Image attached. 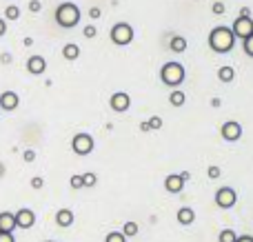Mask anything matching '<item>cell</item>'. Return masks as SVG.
Masks as SVG:
<instances>
[{
  "mask_svg": "<svg viewBox=\"0 0 253 242\" xmlns=\"http://www.w3.org/2000/svg\"><path fill=\"white\" fill-rule=\"evenodd\" d=\"M236 44V36H233L231 27H213L209 34V47L213 49L215 53H229Z\"/></svg>",
  "mask_w": 253,
  "mask_h": 242,
  "instance_id": "cell-1",
  "label": "cell"
},
{
  "mask_svg": "<svg viewBox=\"0 0 253 242\" xmlns=\"http://www.w3.org/2000/svg\"><path fill=\"white\" fill-rule=\"evenodd\" d=\"M184 76H187V71L180 62H165L160 69V80L167 87H180L184 82Z\"/></svg>",
  "mask_w": 253,
  "mask_h": 242,
  "instance_id": "cell-2",
  "label": "cell"
},
{
  "mask_svg": "<svg viewBox=\"0 0 253 242\" xmlns=\"http://www.w3.org/2000/svg\"><path fill=\"white\" fill-rule=\"evenodd\" d=\"M56 22L60 27H65V29H71V27H76L80 22V9H78V4L62 2L60 7L56 9Z\"/></svg>",
  "mask_w": 253,
  "mask_h": 242,
  "instance_id": "cell-3",
  "label": "cell"
},
{
  "mask_svg": "<svg viewBox=\"0 0 253 242\" xmlns=\"http://www.w3.org/2000/svg\"><path fill=\"white\" fill-rule=\"evenodd\" d=\"M131 40H133V27L131 25H126V22H118V25L111 27V42L114 44L125 47V44H129Z\"/></svg>",
  "mask_w": 253,
  "mask_h": 242,
  "instance_id": "cell-4",
  "label": "cell"
},
{
  "mask_svg": "<svg viewBox=\"0 0 253 242\" xmlns=\"http://www.w3.org/2000/svg\"><path fill=\"white\" fill-rule=\"evenodd\" d=\"M93 147H96V142L89 133H76L74 140H71V149L78 156H89L93 151Z\"/></svg>",
  "mask_w": 253,
  "mask_h": 242,
  "instance_id": "cell-5",
  "label": "cell"
},
{
  "mask_svg": "<svg viewBox=\"0 0 253 242\" xmlns=\"http://www.w3.org/2000/svg\"><path fill=\"white\" fill-rule=\"evenodd\" d=\"M236 202H238V191L233 187H220L215 191V204L220 209H231L236 207Z\"/></svg>",
  "mask_w": 253,
  "mask_h": 242,
  "instance_id": "cell-6",
  "label": "cell"
},
{
  "mask_svg": "<svg viewBox=\"0 0 253 242\" xmlns=\"http://www.w3.org/2000/svg\"><path fill=\"white\" fill-rule=\"evenodd\" d=\"M231 31H233V36L236 38H249V36L253 34V20H251V16H238L236 18V22L231 25Z\"/></svg>",
  "mask_w": 253,
  "mask_h": 242,
  "instance_id": "cell-7",
  "label": "cell"
},
{
  "mask_svg": "<svg viewBox=\"0 0 253 242\" xmlns=\"http://www.w3.org/2000/svg\"><path fill=\"white\" fill-rule=\"evenodd\" d=\"M220 133H222V138L227 142H236L242 138V124L236 122V120H227V122L220 127Z\"/></svg>",
  "mask_w": 253,
  "mask_h": 242,
  "instance_id": "cell-8",
  "label": "cell"
},
{
  "mask_svg": "<svg viewBox=\"0 0 253 242\" xmlns=\"http://www.w3.org/2000/svg\"><path fill=\"white\" fill-rule=\"evenodd\" d=\"M16 227L18 229H29V227H34V222H36V213L31 211V209H18L16 213Z\"/></svg>",
  "mask_w": 253,
  "mask_h": 242,
  "instance_id": "cell-9",
  "label": "cell"
},
{
  "mask_svg": "<svg viewBox=\"0 0 253 242\" xmlns=\"http://www.w3.org/2000/svg\"><path fill=\"white\" fill-rule=\"evenodd\" d=\"M109 105H111V109H114V111L125 114V111L131 107V98H129V93H125V91H116L114 96H111Z\"/></svg>",
  "mask_w": 253,
  "mask_h": 242,
  "instance_id": "cell-10",
  "label": "cell"
},
{
  "mask_svg": "<svg viewBox=\"0 0 253 242\" xmlns=\"http://www.w3.org/2000/svg\"><path fill=\"white\" fill-rule=\"evenodd\" d=\"M184 178L182 173H171V176L165 178V189L169 191V194H180V191L184 189Z\"/></svg>",
  "mask_w": 253,
  "mask_h": 242,
  "instance_id": "cell-11",
  "label": "cell"
},
{
  "mask_svg": "<svg viewBox=\"0 0 253 242\" xmlns=\"http://www.w3.org/2000/svg\"><path fill=\"white\" fill-rule=\"evenodd\" d=\"M18 105H20V98H18L16 91H2L0 93V109L13 111Z\"/></svg>",
  "mask_w": 253,
  "mask_h": 242,
  "instance_id": "cell-12",
  "label": "cell"
},
{
  "mask_svg": "<svg viewBox=\"0 0 253 242\" xmlns=\"http://www.w3.org/2000/svg\"><path fill=\"white\" fill-rule=\"evenodd\" d=\"M44 69H47V60H44L42 56H31L29 60H27V71H29V74L40 76Z\"/></svg>",
  "mask_w": 253,
  "mask_h": 242,
  "instance_id": "cell-13",
  "label": "cell"
},
{
  "mask_svg": "<svg viewBox=\"0 0 253 242\" xmlns=\"http://www.w3.org/2000/svg\"><path fill=\"white\" fill-rule=\"evenodd\" d=\"M175 220H178L180 225L189 227L196 222V211H193L191 207H182V209H178V213H175Z\"/></svg>",
  "mask_w": 253,
  "mask_h": 242,
  "instance_id": "cell-14",
  "label": "cell"
},
{
  "mask_svg": "<svg viewBox=\"0 0 253 242\" xmlns=\"http://www.w3.org/2000/svg\"><path fill=\"white\" fill-rule=\"evenodd\" d=\"M13 229H16V216L11 211H2L0 213V231L13 234Z\"/></svg>",
  "mask_w": 253,
  "mask_h": 242,
  "instance_id": "cell-15",
  "label": "cell"
},
{
  "mask_svg": "<svg viewBox=\"0 0 253 242\" xmlns=\"http://www.w3.org/2000/svg\"><path fill=\"white\" fill-rule=\"evenodd\" d=\"M56 225L62 227V229L71 227L74 225V211H71V209H60V211L56 213Z\"/></svg>",
  "mask_w": 253,
  "mask_h": 242,
  "instance_id": "cell-16",
  "label": "cell"
},
{
  "mask_svg": "<svg viewBox=\"0 0 253 242\" xmlns=\"http://www.w3.org/2000/svg\"><path fill=\"white\" fill-rule=\"evenodd\" d=\"M169 49L173 53H184V51H187V38H184V36H171Z\"/></svg>",
  "mask_w": 253,
  "mask_h": 242,
  "instance_id": "cell-17",
  "label": "cell"
},
{
  "mask_svg": "<svg viewBox=\"0 0 253 242\" xmlns=\"http://www.w3.org/2000/svg\"><path fill=\"white\" fill-rule=\"evenodd\" d=\"M184 100H187V96H184V91H180V89H173V91L169 93V105L171 107H182Z\"/></svg>",
  "mask_w": 253,
  "mask_h": 242,
  "instance_id": "cell-18",
  "label": "cell"
},
{
  "mask_svg": "<svg viewBox=\"0 0 253 242\" xmlns=\"http://www.w3.org/2000/svg\"><path fill=\"white\" fill-rule=\"evenodd\" d=\"M236 78V69L233 67H220L218 69V80L220 82H231Z\"/></svg>",
  "mask_w": 253,
  "mask_h": 242,
  "instance_id": "cell-19",
  "label": "cell"
},
{
  "mask_svg": "<svg viewBox=\"0 0 253 242\" xmlns=\"http://www.w3.org/2000/svg\"><path fill=\"white\" fill-rule=\"evenodd\" d=\"M62 56H65L67 60H76V58L80 56V47H78V44H74V42L65 44V49H62Z\"/></svg>",
  "mask_w": 253,
  "mask_h": 242,
  "instance_id": "cell-20",
  "label": "cell"
},
{
  "mask_svg": "<svg viewBox=\"0 0 253 242\" xmlns=\"http://www.w3.org/2000/svg\"><path fill=\"white\" fill-rule=\"evenodd\" d=\"M138 222H133V220H129V222H125V227H123V234H125V238H133V236H138Z\"/></svg>",
  "mask_w": 253,
  "mask_h": 242,
  "instance_id": "cell-21",
  "label": "cell"
},
{
  "mask_svg": "<svg viewBox=\"0 0 253 242\" xmlns=\"http://www.w3.org/2000/svg\"><path fill=\"white\" fill-rule=\"evenodd\" d=\"M218 240L220 242H236L238 234L233 229H222V231H220V236H218Z\"/></svg>",
  "mask_w": 253,
  "mask_h": 242,
  "instance_id": "cell-22",
  "label": "cell"
},
{
  "mask_svg": "<svg viewBox=\"0 0 253 242\" xmlns=\"http://www.w3.org/2000/svg\"><path fill=\"white\" fill-rule=\"evenodd\" d=\"M4 18H7V20H18V18H20V9L9 4V7L4 9Z\"/></svg>",
  "mask_w": 253,
  "mask_h": 242,
  "instance_id": "cell-23",
  "label": "cell"
},
{
  "mask_svg": "<svg viewBox=\"0 0 253 242\" xmlns=\"http://www.w3.org/2000/svg\"><path fill=\"white\" fill-rule=\"evenodd\" d=\"M105 242H126V238L123 231H111V234H107Z\"/></svg>",
  "mask_w": 253,
  "mask_h": 242,
  "instance_id": "cell-24",
  "label": "cell"
},
{
  "mask_svg": "<svg viewBox=\"0 0 253 242\" xmlns=\"http://www.w3.org/2000/svg\"><path fill=\"white\" fill-rule=\"evenodd\" d=\"M83 182H84V187H96L98 185V176L96 173H83Z\"/></svg>",
  "mask_w": 253,
  "mask_h": 242,
  "instance_id": "cell-25",
  "label": "cell"
},
{
  "mask_svg": "<svg viewBox=\"0 0 253 242\" xmlns=\"http://www.w3.org/2000/svg\"><path fill=\"white\" fill-rule=\"evenodd\" d=\"M242 49H245V53L249 58H253V34L249 36V38H245L242 40Z\"/></svg>",
  "mask_w": 253,
  "mask_h": 242,
  "instance_id": "cell-26",
  "label": "cell"
},
{
  "mask_svg": "<svg viewBox=\"0 0 253 242\" xmlns=\"http://www.w3.org/2000/svg\"><path fill=\"white\" fill-rule=\"evenodd\" d=\"M69 187H71V189H83V187H84L83 176H71L69 178Z\"/></svg>",
  "mask_w": 253,
  "mask_h": 242,
  "instance_id": "cell-27",
  "label": "cell"
},
{
  "mask_svg": "<svg viewBox=\"0 0 253 242\" xmlns=\"http://www.w3.org/2000/svg\"><path fill=\"white\" fill-rule=\"evenodd\" d=\"M207 176H209L211 180H215V178H220V176H222V171H220V167H218V164H211V167L207 169Z\"/></svg>",
  "mask_w": 253,
  "mask_h": 242,
  "instance_id": "cell-28",
  "label": "cell"
},
{
  "mask_svg": "<svg viewBox=\"0 0 253 242\" xmlns=\"http://www.w3.org/2000/svg\"><path fill=\"white\" fill-rule=\"evenodd\" d=\"M147 122H149V127H151V129H162V118H160V116H151Z\"/></svg>",
  "mask_w": 253,
  "mask_h": 242,
  "instance_id": "cell-29",
  "label": "cell"
},
{
  "mask_svg": "<svg viewBox=\"0 0 253 242\" xmlns=\"http://www.w3.org/2000/svg\"><path fill=\"white\" fill-rule=\"evenodd\" d=\"M211 11H213L215 16H222V13H224V4L222 2H213V4H211Z\"/></svg>",
  "mask_w": 253,
  "mask_h": 242,
  "instance_id": "cell-30",
  "label": "cell"
},
{
  "mask_svg": "<svg viewBox=\"0 0 253 242\" xmlns=\"http://www.w3.org/2000/svg\"><path fill=\"white\" fill-rule=\"evenodd\" d=\"M31 187H34V189H42V187H44V180H42L40 176H34V178H31Z\"/></svg>",
  "mask_w": 253,
  "mask_h": 242,
  "instance_id": "cell-31",
  "label": "cell"
},
{
  "mask_svg": "<svg viewBox=\"0 0 253 242\" xmlns=\"http://www.w3.org/2000/svg\"><path fill=\"white\" fill-rule=\"evenodd\" d=\"M40 9H42V4H40V0H31V2H29V11L38 13Z\"/></svg>",
  "mask_w": 253,
  "mask_h": 242,
  "instance_id": "cell-32",
  "label": "cell"
},
{
  "mask_svg": "<svg viewBox=\"0 0 253 242\" xmlns=\"http://www.w3.org/2000/svg\"><path fill=\"white\" fill-rule=\"evenodd\" d=\"M0 242H16V240H13V234H7V231H0Z\"/></svg>",
  "mask_w": 253,
  "mask_h": 242,
  "instance_id": "cell-33",
  "label": "cell"
},
{
  "mask_svg": "<svg viewBox=\"0 0 253 242\" xmlns=\"http://www.w3.org/2000/svg\"><path fill=\"white\" fill-rule=\"evenodd\" d=\"M84 36H87V38H96V27H84Z\"/></svg>",
  "mask_w": 253,
  "mask_h": 242,
  "instance_id": "cell-34",
  "label": "cell"
},
{
  "mask_svg": "<svg viewBox=\"0 0 253 242\" xmlns=\"http://www.w3.org/2000/svg\"><path fill=\"white\" fill-rule=\"evenodd\" d=\"M89 16H91L93 20H96V18H100V9H98V7H91V9H89Z\"/></svg>",
  "mask_w": 253,
  "mask_h": 242,
  "instance_id": "cell-35",
  "label": "cell"
},
{
  "mask_svg": "<svg viewBox=\"0 0 253 242\" xmlns=\"http://www.w3.org/2000/svg\"><path fill=\"white\" fill-rule=\"evenodd\" d=\"M34 158H36V151H25V160H27V162H34Z\"/></svg>",
  "mask_w": 253,
  "mask_h": 242,
  "instance_id": "cell-36",
  "label": "cell"
},
{
  "mask_svg": "<svg viewBox=\"0 0 253 242\" xmlns=\"http://www.w3.org/2000/svg\"><path fill=\"white\" fill-rule=\"evenodd\" d=\"M4 34H7V22L0 18V36H4Z\"/></svg>",
  "mask_w": 253,
  "mask_h": 242,
  "instance_id": "cell-37",
  "label": "cell"
},
{
  "mask_svg": "<svg viewBox=\"0 0 253 242\" xmlns=\"http://www.w3.org/2000/svg\"><path fill=\"white\" fill-rule=\"evenodd\" d=\"M236 242H253V236H238Z\"/></svg>",
  "mask_w": 253,
  "mask_h": 242,
  "instance_id": "cell-38",
  "label": "cell"
},
{
  "mask_svg": "<svg viewBox=\"0 0 253 242\" xmlns=\"http://www.w3.org/2000/svg\"><path fill=\"white\" fill-rule=\"evenodd\" d=\"M140 131H151V127H149V122H142V124H140Z\"/></svg>",
  "mask_w": 253,
  "mask_h": 242,
  "instance_id": "cell-39",
  "label": "cell"
},
{
  "mask_svg": "<svg viewBox=\"0 0 253 242\" xmlns=\"http://www.w3.org/2000/svg\"><path fill=\"white\" fill-rule=\"evenodd\" d=\"M249 13H251L249 7H242V9H240V16H249Z\"/></svg>",
  "mask_w": 253,
  "mask_h": 242,
  "instance_id": "cell-40",
  "label": "cell"
},
{
  "mask_svg": "<svg viewBox=\"0 0 253 242\" xmlns=\"http://www.w3.org/2000/svg\"><path fill=\"white\" fill-rule=\"evenodd\" d=\"M222 105V102H220V98H213V100H211V107H220Z\"/></svg>",
  "mask_w": 253,
  "mask_h": 242,
  "instance_id": "cell-41",
  "label": "cell"
},
{
  "mask_svg": "<svg viewBox=\"0 0 253 242\" xmlns=\"http://www.w3.org/2000/svg\"><path fill=\"white\" fill-rule=\"evenodd\" d=\"M2 176H4V164L0 162V178H2Z\"/></svg>",
  "mask_w": 253,
  "mask_h": 242,
  "instance_id": "cell-42",
  "label": "cell"
},
{
  "mask_svg": "<svg viewBox=\"0 0 253 242\" xmlns=\"http://www.w3.org/2000/svg\"><path fill=\"white\" fill-rule=\"evenodd\" d=\"M47 242H51V240H47Z\"/></svg>",
  "mask_w": 253,
  "mask_h": 242,
  "instance_id": "cell-43",
  "label": "cell"
}]
</instances>
